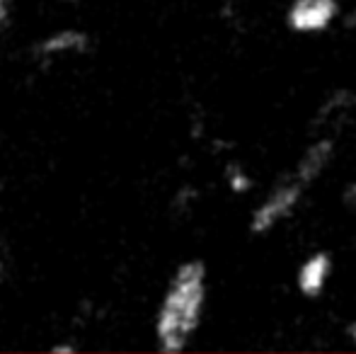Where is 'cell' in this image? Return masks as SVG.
<instances>
[{
    "mask_svg": "<svg viewBox=\"0 0 356 354\" xmlns=\"http://www.w3.org/2000/svg\"><path fill=\"white\" fill-rule=\"evenodd\" d=\"M204 306L207 265L202 260H187L175 269L155 313V340L160 350L168 354L182 352L202 325Z\"/></svg>",
    "mask_w": 356,
    "mask_h": 354,
    "instance_id": "obj_1",
    "label": "cell"
},
{
    "mask_svg": "<svg viewBox=\"0 0 356 354\" xmlns=\"http://www.w3.org/2000/svg\"><path fill=\"white\" fill-rule=\"evenodd\" d=\"M303 189H305V184H300L296 177L284 184H279L277 189H272V192L262 199V204L252 211L250 231L269 233L274 226H279L284 218H289L291 214L296 211L300 197H303Z\"/></svg>",
    "mask_w": 356,
    "mask_h": 354,
    "instance_id": "obj_2",
    "label": "cell"
},
{
    "mask_svg": "<svg viewBox=\"0 0 356 354\" xmlns=\"http://www.w3.org/2000/svg\"><path fill=\"white\" fill-rule=\"evenodd\" d=\"M339 13L337 0H293L286 15V22L298 34L325 32Z\"/></svg>",
    "mask_w": 356,
    "mask_h": 354,
    "instance_id": "obj_3",
    "label": "cell"
},
{
    "mask_svg": "<svg viewBox=\"0 0 356 354\" xmlns=\"http://www.w3.org/2000/svg\"><path fill=\"white\" fill-rule=\"evenodd\" d=\"M90 51H92V37L78 27H63L32 44V56L37 61H51L58 56H83Z\"/></svg>",
    "mask_w": 356,
    "mask_h": 354,
    "instance_id": "obj_4",
    "label": "cell"
},
{
    "mask_svg": "<svg viewBox=\"0 0 356 354\" xmlns=\"http://www.w3.org/2000/svg\"><path fill=\"white\" fill-rule=\"evenodd\" d=\"M330 272H332V260H330L327 252H315L308 260L300 265L298 277H296V284H298L300 293L303 296H320L330 279Z\"/></svg>",
    "mask_w": 356,
    "mask_h": 354,
    "instance_id": "obj_5",
    "label": "cell"
},
{
    "mask_svg": "<svg viewBox=\"0 0 356 354\" xmlns=\"http://www.w3.org/2000/svg\"><path fill=\"white\" fill-rule=\"evenodd\" d=\"M332 156H334V143L330 141V138H323V141L313 143V146L303 153V158L298 161V168H296L293 177L298 179L300 184L308 187L313 179H318L323 175L325 168H327L330 161H332Z\"/></svg>",
    "mask_w": 356,
    "mask_h": 354,
    "instance_id": "obj_6",
    "label": "cell"
},
{
    "mask_svg": "<svg viewBox=\"0 0 356 354\" xmlns=\"http://www.w3.org/2000/svg\"><path fill=\"white\" fill-rule=\"evenodd\" d=\"M228 184H230V189H233V192L243 194V192H248V189L252 187V179L248 177V172H245L243 168H233V170L228 172Z\"/></svg>",
    "mask_w": 356,
    "mask_h": 354,
    "instance_id": "obj_7",
    "label": "cell"
},
{
    "mask_svg": "<svg viewBox=\"0 0 356 354\" xmlns=\"http://www.w3.org/2000/svg\"><path fill=\"white\" fill-rule=\"evenodd\" d=\"M13 17V0H0V32L10 24Z\"/></svg>",
    "mask_w": 356,
    "mask_h": 354,
    "instance_id": "obj_8",
    "label": "cell"
},
{
    "mask_svg": "<svg viewBox=\"0 0 356 354\" xmlns=\"http://www.w3.org/2000/svg\"><path fill=\"white\" fill-rule=\"evenodd\" d=\"M8 246L3 241V233H0V279L8 277Z\"/></svg>",
    "mask_w": 356,
    "mask_h": 354,
    "instance_id": "obj_9",
    "label": "cell"
},
{
    "mask_svg": "<svg viewBox=\"0 0 356 354\" xmlns=\"http://www.w3.org/2000/svg\"><path fill=\"white\" fill-rule=\"evenodd\" d=\"M51 352L54 354H73L75 352V345H54Z\"/></svg>",
    "mask_w": 356,
    "mask_h": 354,
    "instance_id": "obj_10",
    "label": "cell"
},
{
    "mask_svg": "<svg viewBox=\"0 0 356 354\" xmlns=\"http://www.w3.org/2000/svg\"><path fill=\"white\" fill-rule=\"evenodd\" d=\"M349 335H352V340L356 342V323H354V325H352V330H349Z\"/></svg>",
    "mask_w": 356,
    "mask_h": 354,
    "instance_id": "obj_11",
    "label": "cell"
},
{
    "mask_svg": "<svg viewBox=\"0 0 356 354\" xmlns=\"http://www.w3.org/2000/svg\"><path fill=\"white\" fill-rule=\"evenodd\" d=\"M0 192H3V184H0Z\"/></svg>",
    "mask_w": 356,
    "mask_h": 354,
    "instance_id": "obj_12",
    "label": "cell"
}]
</instances>
